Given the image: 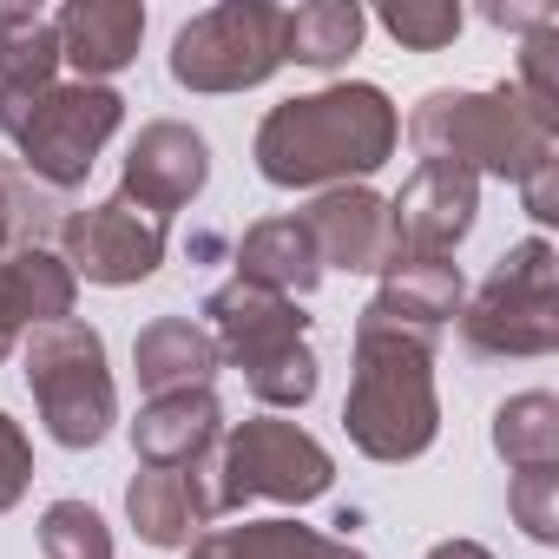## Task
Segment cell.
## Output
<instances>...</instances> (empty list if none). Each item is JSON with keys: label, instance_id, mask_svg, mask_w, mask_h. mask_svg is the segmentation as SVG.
Returning a JSON list of instances; mask_svg holds the SVG:
<instances>
[{"label": "cell", "instance_id": "obj_1", "mask_svg": "<svg viewBox=\"0 0 559 559\" xmlns=\"http://www.w3.org/2000/svg\"><path fill=\"white\" fill-rule=\"evenodd\" d=\"M395 139H402V119H395L389 93L369 80H343V86L270 106L250 158L284 191H317V185L336 191L349 178L382 171L395 158Z\"/></svg>", "mask_w": 559, "mask_h": 559}, {"label": "cell", "instance_id": "obj_2", "mask_svg": "<svg viewBox=\"0 0 559 559\" xmlns=\"http://www.w3.org/2000/svg\"><path fill=\"white\" fill-rule=\"evenodd\" d=\"M343 428L369 461H415L441 435L435 395V336L395 330L382 317H356V376L343 395Z\"/></svg>", "mask_w": 559, "mask_h": 559}, {"label": "cell", "instance_id": "obj_3", "mask_svg": "<svg viewBox=\"0 0 559 559\" xmlns=\"http://www.w3.org/2000/svg\"><path fill=\"white\" fill-rule=\"evenodd\" d=\"M408 145L421 165H454L467 178H526L559 152V132L520 99V86H441L408 112Z\"/></svg>", "mask_w": 559, "mask_h": 559}, {"label": "cell", "instance_id": "obj_4", "mask_svg": "<svg viewBox=\"0 0 559 559\" xmlns=\"http://www.w3.org/2000/svg\"><path fill=\"white\" fill-rule=\"evenodd\" d=\"M204 317H211L217 362H230L263 408H304L317 395V349H310L304 304L230 276L204 297Z\"/></svg>", "mask_w": 559, "mask_h": 559}, {"label": "cell", "instance_id": "obj_5", "mask_svg": "<svg viewBox=\"0 0 559 559\" xmlns=\"http://www.w3.org/2000/svg\"><path fill=\"white\" fill-rule=\"evenodd\" d=\"M126 126V99L112 86L53 80L40 93H0V132L21 152V171L47 191H80L99 165L106 139Z\"/></svg>", "mask_w": 559, "mask_h": 559}, {"label": "cell", "instance_id": "obj_6", "mask_svg": "<svg viewBox=\"0 0 559 559\" xmlns=\"http://www.w3.org/2000/svg\"><path fill=\"white\" fill-rule=\"evenodd\" d=\"M21 362H27L34 408H40V421L60 448H99L112 435L119 389H112V369H106V336L93 323L67 317V323L34 330Z\"/></svg>", "mask_w": 559, "mask_h": 559}, {"label": "cell", "instance_id": "obj_7", "mask_svg": "<svg viewBox=\"0 0 559 559\" xmlns=\"http://www.w3.org/2000/svg\"><path fill=\"white\" fill-rule=\"evenodd\" d=\"M467 356H552L559 349V257L546 237L513 243L461 310Z\"/></svg>", "mask_w": 559, "mask_h": 559}, {"label": "cell", "instance_id": "obj_8", "mask_svg": "<svg viewBox=\"0 0 559 559\" xmlns=\"http://www.w3.org/2000/svg\"><path fill=\"white\" fill-rule=\"evenodd\" d=\"M330 487H336L330 448L284 415H250L217 441V513H237L243 500L304 507V500H323Z\"/></svg>", "mask_w": 559, "mask_h": 559}, {"label": "cell", "instance_id": "obj_9", "mask_svg": "<svg viewBox=\"0 0 559 559\" xmlns=\"http://www.w3.org/2000/svg\"><path fill=\"white\" fill-rule=\"evenodd\" d=\"M284 67V8L270 0H224L178 27L171 80L185 93H250Z\"/></svg>", "mask_w": 559, "mask_h": 559}, {"label": "cell", "instance_id": "obj_10", "mask_svg": "<svg viewBox=\"0 0 559 559\" xmlns=\"http://www.w3.org/2000/svg\"><path fill=\"white\" fill-rule=\"evenodd\" d=\"M60 257H67L73 276L106 284V290L145 284L165 263V217H152V211H139L112 191L106 204H86V211L60 217Z\"/></svg>", "mask_w": 559, "mask_h": 559}, {"label": "cell", "instance_id": "obj_11", "mask_svg": "<svg viewBox=\"0 0 559 559\" xmlns=\"http://www.w3.org/2000/svg\"><path fill=\"white\" fill-rule=\"evenodd\" d=\"M480 211V178L454 171V165H415L408 185L389 198V237H395V263L408 257H448Z\"/></svg>", "mask_w": 559, "mask_h": 559}, {"label": "cell", "instance_id": "obj_12", "mask_svg": "<svg viewBox=\"0 0 559 559\" xmlns=\"http://www.w3.org/2000/svg\"><path fill=\"white\" fill-rule=\"evenodd\" d=\"M204 178H211V145L178 119H152V126H139V139L126 152L119 198L152 217H171L204 191Z\"/></svg>", "mask_w": 559, "mask_h": 559}, {"label": "cell", "instance_id": "obj_13", "mask_svg": "<svg viewBox=\"0 0 559 559\" xmlns=\"http://www.w3.org/2000/svg\"><path fill=\"white\" fill-rule=\"evenodd\" d=\"M126 513L145 546H191L217 520V461L198 467H139L126 487Z\"/></svg>", "mask_w": 559, "mask_h": 559}, {"label": "cell", "instance_id": "obj_14", "mask_svg": "<svg viewBox=\"0 0 559 559\" xmlns=\"http://www.w3.org/2000/svg\"><path fill=\"white\" fill-rule=\"evenodd\" d=\"M73 297H80V276L47 243H34V250H0V362L21 349L27 330L67 323L73 317Z\"/></svg>", "mask_w": 559, "mask_h": 559}, {"label": "cell", "instance_id": "obj_15", "mask_svg": "<svg viewBox=\"0 0 559 559\" xmlns=\"http://www.w3.org/2000/svg\"><path fill=\"white\" fill-rule=\"evenodd\" d=\"M323 270H369L382 276L395 263V237H389V198L362 191V185H336L304 211Z\"/></svg>", "mask_w": 559, "mask_h": 559}, {"label": "cell", "instance_id": "obj_16", "mask_svg": "<svg viewBox=\"0 0 559 559\" xmlns=\"http://www.w3.org/2000/svg\"><path fill=\"white\" fill-rule=\"evenodd\" d=\"M53 34H60V67H73L86 86H106L139 60L145 8L139 0H67L53 14Z\"/></svg>", "mask_w": 559, "mask_h": 559}, {"label": "cell", "instance_id": "obj_17", "mask_svg": "<svg viewBox=\"0 0 559 559\" xmlns=\"http://www.w3.org/2000/svg\"><path fill=\"white\" fill-rule=\"evenodd\" d=\"M217 441H224V408L211 389L152 395L132 421L139 467H198V461H217Z\"/></svg>", "mask_w": 559, "mask_h": 559}, {"label": "cell", "instance_id": "obj_18", "mask_svg": "<svg viewBox=\"0 0 559 559\" xmlns=\"http://www.w3.org/2000/svg\"><path fill=\"white\" fill-rule=\"evenodd\" d=\"M461 297H467L461 263H448V257H408V263L382 270V290L369 297V317L441 343V330L461 317Z\"/></svg>", "mask_w": 559, "mask_h": 559}, {"label": "cell", "instance_id": "obj_19", "mask_svg": "<svg viewBox=\"0 0 559 559\" xmlns=\"http://www.w3.org/2000/svg\"><path fill=\"white\" fill-rule=\"evenodd\" d=\"M237 284H257L270 297L304 304L323 284V257H317L310 224L304 217H263V224H250L243 243H237Z\"/></svg>", "mask_w": 559, "mask_h": 559}, {"label": "cell", "instance_id": "obj_20", "mask_svg": "<svg viewBox=\"0 0 559 559\" xmlns=\"http://www.w3.org/2000/svg\"><path fill=\"white\" fill-rule=\"evenodd\" d=\"M132 369L145 395H178V389H211L217 376V343L191 317H152L132 343Z\"/></svg>", "mask_w": 559, "mask_h": 559}, {"label": "cell", "instance_id": "obj_21", "mask_svg": "<svg viewBox=\"0 0 559 559\" xmlns=\"http://www.w3.org/2000/svg\"><path fill=\"white\" fill-rule=\"evenodd\" d=\"M185 559H362V552L349 539H330L297 520H243V526L198 533Z\"/></svg>", "mask_w": 559, "mask_h": 559}, {"label": "cell", "instance_id": "obj_22", "mask_svg": "<svg viewBox=\"0 0 559 559\" xmlns=\"http://www.w3.org/2000/svg\"><path fill=\"white\" fill-rule=\"evenodd\" d=\"M369 34V14L356 0H310V8L284 14V60L297 67H317V73H336Z\"/></svg>", "mask_w": 559, "mask_h": 559}, {"label": "cell", "instance_id": "obj_23", "mask_svg": "<svg viewBox=\"0 0 559 559\" xmlns=\"http://www.w3.org/2000/svg\"><path fill=\"white\" fill-rule=\"evenodd\" d=\"M60 80V34L40 8H0V93H40Z\"/></svg>", "mask_w": 559, "mask_h": 559}, {"label": "cell", "instance_id": "obj_24", "mask_svg": "<svg viewBox=\"0 0 559 559\" xmlns=\"http://www.w3.org/2000/svg\"><path fill=\"white\" fill-rule=\"evenodd\" d=\"M493 454L520 474V467H559V402L546 389H526L513 402H500L493 415Z\"/></svg>", "mask_w": 559, "mask_h": 559}, {"label": "cell", "instance_id": "obj_25", "mask_svg": "<svg viewBox=\"0 0 559 559\" xmlns=\"http://www.w3.org/2000/svg\"><path fill=\"white\" fill-rule=\"evenodd\" d=\"M60 191L34 185L21 165H0V250H34L60 237Z\"/></svg>", "mask_w": 559, "mask_h": 559}, {"label": "cell", "instance_id": "obj_26", "mask_svg": "<svg viewBox=\"0 0 559 559\" xmlns=\"http://www.w3.org/2000/svg\"><path fill=\"white\" fill-rule=\"evenodd\" d=\"M40 552L47 559H112V526L86 500H53L40 513Z\"/></svg>", "mask_w": 559, "mask_h": 559}, {"label": "cell", "instance_id": "obj_27", "mask_svg": "<svg viewBox=\"0 0 559 559\" xmlns=\"http://www.w3.org/2000/svg\"><path fill=\"white\" fill-rule=\"evenodd\" d=\"M461 8L454 0H395V8H382V27L408 47V53H441L454 34H461Z\"/></svg>", "mask_w": 559, "mask_h": 559}, {"label": "cell", "instance_id": "obj_28", "mask_svg": "<svg viewBox=\"0 0 559 559\" xmlns=\"http://www.w3.org/2000/svg\"><path fill=\"white\" fill-rule=\"evenodd\" d=\"M520 99L559 132V21H546L539 34H526V47H520Z\"/></svg>", "mask_w": 559, "mask_h": 559}, {"label": "cell", "instance_id": "obj_29", "mask_svg": "<svg viewBox=\"0 0 559 559\" xmlns=\"http://www.w3.org/2000/svg\"><path fill=\"white\" fill-rule=\"evenodd\" d=\"M507 507H513V520L526 526V539L552 546V539H559V467H520V474L507 480Z\"/></svg>", "mask_w": 559, "mask_h": 559}, {"label": "cell", "instance_id": "obj_30", "mask_svg": "<svg viewBox=\"0 0 559 559\" xmlns=\"http://www.w3.org/2000/svg\"><path fill=\"white\" fill-rule=\"evenodd\" d=\"M27 480H34V448H27V435H21L14 415H0V513L21 507Z\"/></svg>", "mask_w": 559, "mask_h": 559}, {"label": "cell", "instance_id": "obj_31", "mask_svg": "<svg viewBox=\"0 0 559 559\" xmlns=\"http://www.w3.org/2000/svg\"><path fill=\"white\" fill-rule=\"evenodd\" d=\"M520 198H526V211H533L539 224H552V217H559V152H552V158H539V165L520 178Z\"/></svg>", "mask_w": 559, "mask_h": 559}, {"label": "cell", "instance_id": "obj_32", "mask_svg": "<svg viewBox=\"0 0 559 559\" xmlns=\"http://www.w3.org/2000/svg\"><path fill=\"white\" fill-rule=\"evenodd\" d=\"M487 27H507V34H539L546 21H559L552 8H480Z\"/></svg>", "mask_w": 559, "mask_h": 559}, {"label": "cell", "instance_id": "obj_33", "mask_svg": "<svg viewBox=\"0 0 559 559\" xmlns=\"http://www.w3.org/2000/svg\"><path fill=\"white\" fill-rule=\"evenodd\" d=\"M428 559H493L480 539H441V546H428Z\"/></svg>", "mask_w": 559, "mask_h": 559}]
</instances>
